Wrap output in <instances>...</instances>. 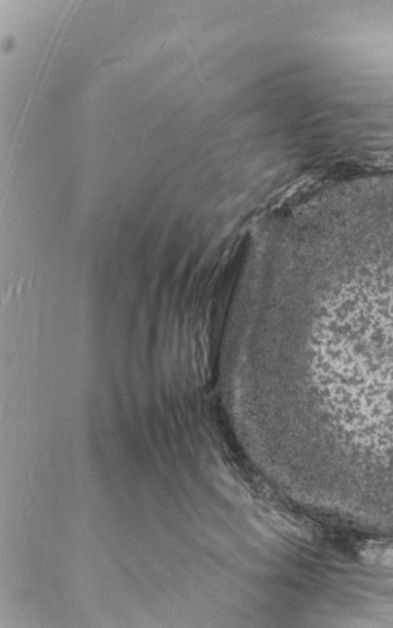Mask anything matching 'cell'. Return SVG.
<instances>
[{"instance_id": "6da1fadb", "label": "cell", "mask_w": 393, "mask_h": 628, "mask_svg": "<svg viewBox=\"0 0 393 628\" xmlns=\"http://www.w3.org/2000/svg\"><path fill=\"white\" fill-rule=\"evenodd\" d=\"M361 555L374 567L393 569V542H371L365 545Z\"/></svg>"}]
</instances>
